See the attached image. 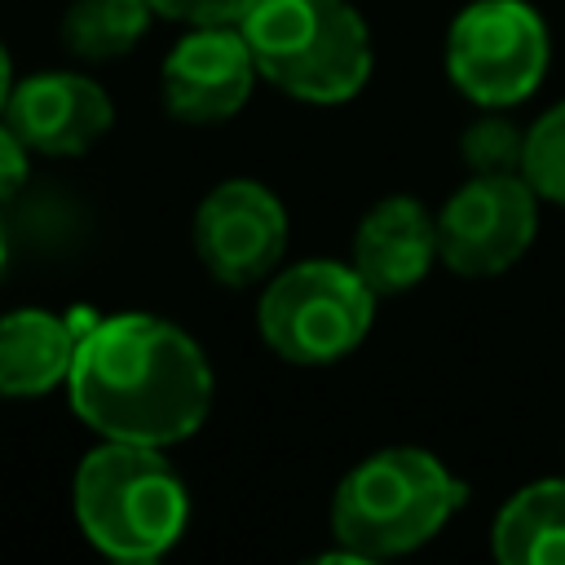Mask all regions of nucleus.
Segmentation results:
<instances>
[{
    "mask_svg": "<svg viewBox=\"0 0 565 565\" xmlns=\"http://www.w3.org/2000/svg\"><path fill=\"white\" fill-rule=\"evenodd\" d=\"M212 366L190 331L159 313L88 318L66 393L71 411L106 441L177 446L212 411Z\"/></svg>",
    "mask_w": 565,
    "mask_h": 565,
    "instance_id": "f257e3e1",
    "label": "nucleus"
},
{
    "mask_svg": "<svg viewBox=\"0 0 565 565\" xmlns=\"http://www.w3.org/2000/svg\"><path fill=\"white\" fill-rule=\"evenodd\" d=\"M468 486L424 446H384L358 459L331 499V534L349 561L406 556L437 539Z\"/></svg>",
    "mask_w": 565,
    "mask_h": 565,
    "instance_id": "f03ea898",
    "label": "nucleus"
},
{
    "mask_svg": "<svg viewBox=\"0 0 565 565\" xmlns=\"http://www.w3.org/2000/svg\"><path fill=\"white\" fill-rule=\"evenodd\" d=\"M84 539L110 561L163 556L190 521V490L163 459V446L106 441L88 450L71 481Z\"/></svg>",
    "mask_w": 565,
    "mask_h": 565,
    "instance_id": "7ed1b4c3",
    "label": "nucleus"
},
{
    "mask_svg": "<svg viewBox=\"0 0 565 565\" xmlns=\"http://www.w3.org/2000/svg\"><path fill=\"white\" fill-rule=\"evenodd\" d=\"M243 35L256 71L309 106L353 102L375 66L371 31L349 0H256Z\"/></svg>",
    "mask_w": 565,
    "mask_h": 565,
    "instance_id": "20e7f679",
    "label": "nucleus"
},
{
    "mask_svg": "<svg viewBox=\"0 0 565 565\" xmlns=\"http://www.w3.org/2000/svg\"><path fill=\"white\" fill-rule=\"evenodd\" d=\"M375 291L344 260H300L282 274H269V287L256 305L260 340L291 366H327L349 358L371 322Z\"/></svg>",
    "mask_w": 565,
    "mask_h": 565,
    "instance_id": "39448f33",
    "label": "nucleus"
},
{
    "mask_svg": "<svg viewBox=\"0 0 565 565\" xmlns=\"http://www.w3.org/2000/svg\"><path fill=\"white\" fill-rule=\"evenodd\" d=\"M547 57L552 35L530 0H472L446 31V75L486 110L534 97L547 75Z\"/></svg>",
    "mask_w": 565,
    "mask_h": 565,
    "instance_id": "423d86ee",
    "label": "nucleus"
},
{
    "mask_svg": "<svg viewBox=\"0 0 565 565\" xmlns=\"http://www.w3.org/2000/svg\"><path fill=\"white\" fill-rule=\"evenodd\" d=\"M539 234V194L521 172H468L437 216L441 265L459 278L512 269Z\"/></svg>",
    "mask_w": 565,
    "mask_h": 565,
    "instance_id": "0eeeda50",
    "label": "nucleus"
},
{
    "mask_svg": "<svg viewBox=\"0 0 565 565\" xmlns=\"http://www.w3.org/2000/svg\"><path fill=\"white\" fill-rule=\"evenodd\" d=\"M190 238L199 265L221 287H252L265 282L287 252V207L269 185L230 177L194 207Z\"/></svg>",
    "mask_w": 565,
    "mask_h": 565,
    "instance_id": "6e6552de",
    "label": "nucleus"
},
{
    "mask_svg": "<svg viewBox=\"0 0 565 565\" xmlns=\"http://www.w3.org/2000/svg\"><path fill=\"white\" fill-rule=\"evenodd\" d=\"M256 57L243 26H190L163 57L159 88L163 106L181 124L234 119L256 84Z\"/></svg>",
    "mask_w": 565,
    "mask_h": 565,
    "instance_id": "1a4fd4ad",
    "label": "nucleus"
},
{
    "mask_svg": "<svg viewBox=\"0 0 565 565\" xmlns=\"http://www.w3.org/2000/svg\"><path fill=\"white\" fill-rule=\"evenodd\" d=\"M4 119L44 159L88 154L115 124L110 93L79 71H35L22 75L4 102Z\"/></svg>",
    "mask_w": 565,
    "mask_h": 565,
    "instance_id": "9d476101",
    "label": "nucleus"
},
{
    "mask_svg": "<svg viewBox=\"0 0 565 565\" xmlns=\"http://www.w3.org/2000/svg\"><path fill=\"white\" fill-rule=\"evenodd\" d=\"M437 260V216L415 194H388L362 212L349 265L375 296H402L419 287Z\"/></svg>",
    "mask_w": 565,
    "mask_h": 565,
    "instance_id": "9b49d317",
    "label": "nucleus"
},
{
    "mask_svg": "<svg viewBox=\"0 0 565 565\" xmlns=\"http://www.w3.org/2000/svg\"><path fill=\"white\" fill-rule=\"evenodd\" d=\"M84 327L40 305L0 313V397L31 402L62 388Z\"/></svg>",
    "mask_w": 565,
    "mask_h": 565,
    "instance_id": "f8f14e48",
    "label": "nucleus"
},
{
    "mask_svg": "<svg viewBox=\"0 0 565 565\" xmlns=\"http://www.w3.org/2000/svg\"><path fill=\"white\" fill-rule=\"evenodd\" d=\"M503 565H565V477L521 486L490 525Z\"/></svg>",
    "mask_w": 565,
    "mask_h": 565,
    "instance_id": "ddd939ff",
    "label": "nucleus"
},
{
    "mask_svg": "<svg viewBox=\"0 0 565 565\" xmlns=\"http://www.w3.org/2000/svg\"><path fill=\"white\" fill-rule=\"evenodd\" d=\"M150 0H71L62 13V44L79 62H115L150 31Z\"/></svg>",
    "mask_w": 565,
    "mask_h": 565,
    "instance_id": "4468645a",
    "label": "nucleus"
},
{
    "mask_svg": "<svg viewBox=\"0 0 565 565\" xmlns=\"http://www.w3.org/2000/svg\"><path fill=\"white\" fill-rule=\"evenodd\" d=\"M521 177L530 181L539 199L565 207V102H556L547 115H539L525 128Z\"/></svg>",
    "mask_w": 565,
    "mask_h": 565,
    "instance_id": "2eb2a0df",
    "label": "nucleus"
},
{
    "mask_svg": "<svg viewBox=\"0 0 565 565\" xmlns=\"http://www.w3.org/2000/svg\"><path fill=\"white\" fill-rule=\"evenodd\" d=\"M459 154H463V168H468V172H521V159H525V128H516V124H512L508 115H499V110L477 115V119L463 128Z\"/></svg>",
    "mask_w": 565,
    "mask_h": 565,
    "instance_id": "dca6fc26",
    "label": "nucleus"
},
{
    "mask_svg": "<svg viewBox=\"0 0 565 565\" xmlns=\"http://www.w3.org/2000/svg\"><path fill=\"white\" fill-rule=\"evenodd\" d=\"M256 0H150V9L181 26H243Z\"/></svg>",
    "mask_w": 565,
    "mask_h": 565,
    "instance_id": "f3484780",
    "label": "nucleus"
},
{
    "mask_svg": "<svg viewBox=\"0 0 565 565\" xmlns=\"http://www.w3.org/2000/svg\"><path fill=\"white\" fill-rule=\"evenodd\" d=\"M31 177V146L13 132V124L0 115V207L18 199V190Z\"/></svg>",
    "mask_w": 565,
    "mask_h": 565,
    "instance_id": "a211bd4d",
    "label": "nucleus"
},
{
    "mask_svg": "<svg viewBox=\"0 0 565 565\" xmlns=\"http://www.w3.org/2000/svg\"><path fill=\"white\" fill-rule=\"evenodd\" d=\"M13 62H9V49L0 44V115H4V102H9V93H13Z\"/></svg>",
    "mask_w": 565,
    "mask_h": 565,
    "instance_id": "6ab92c4d",
    "label": "nucleus"
},
{
    "mask_svg": "<svg viewBox=\"0 0 565 565\" xmlns=\"http://www.w3.org/2000/svg\"><path fill=\"white\" fill-rule=\"evenodd\" d=\"M4 260H9V238H4V221H0V274H4Z\"/></svg>",
    "mask_w": 565,
    "mask_h": 565,
    "instance_id": "aec40b11",
    "label": "nucleus"
}]
</instances>
